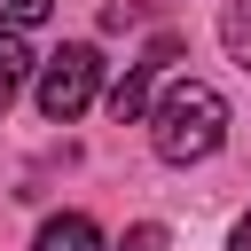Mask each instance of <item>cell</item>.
I'll use <instances>...</instances> for the list:
<instances>
[{"label": "cell", "mask_w": 251, "mask_h": 251, "mask_svg": "<svg viewBox=\"0 0 251 251\" xmlns=\"http://www.w3.org/2000/svg\"><path fill=\"white\" fill-rule=\"evenodd\" d=\"M157 157L165 165H204L220 141H227V94L204 86V78H180L165 102H157Z\"/></svg>", "instance_id": "obj_1"}, {"label": "cell", "mask_w": 251, "mask_h": 251, "mask_svg": "<svg viewBox=\"0 0 251 251\" xmlns=\"http://www.w3.org/2000/svg\"><path fill=\"white\" fill-rule=\"evenodd\" d=\"M94 86H102V55H94L86 39H71V47L47 55V71H39V118L71 126V118L94 102Z\"/></svg>", "instance_id": "obj_2"}, {"label": "cell", "mask_w": 251, "mask_h": 251, "mask_svg": "<svg viewBox=\"0 0 251 251\" xmlns=\"http://www.w3.org/2000/svg\"><path fill=\"white\" fill-rule=\"evenodd\" d=\"M173 63H180V31H157V47H149L118 86H110V118H118V126H126V118H141V110H149V86H157Z\"/></svg>", "instance_id": "obj_3"}, {"label": "cell", "mask_w": 251, "mask_h": 251, "mask_svg": "<svg viewBox=\"0 0 251 251\" xmlns=\"http://www.w3.org/2000/svg\"><path fill=\"white\" fill-rule=\"evenodd\" d=\"M31 251H102V235H94V220L86 212H55L47 227H39V243Z\"/></svg>", "instance_id": "obj_4"}, {"label": "cell", "mask_w": 251, "mask_h": 251, "mask_svg": "<svg viewBox=\"0 0 251 251\" xmlns=\"http://www.w3.org/2000/svg\"><path fill=\"white\" fill-rule=\"evenodd\" d=\"M24 78H31V55H24V39H16L8 24H0V110H8L16 94H24Z\"/></svg>", "instance_id": "obj_5"}, {"label": "cell", "mask_w": 251, "mask_h": 251, "mask_svg": "<svg viewBox=\"0 0 251 251\" xmlns=\"http://www.w3.org/2000/svg\"><path fill=\"white\" fill-rule=\"evenodd\" d=\"M220 39H227V55L251 71V0H227V16H220Z\"/></svg>", "instance_id": "obj_6"}, {"label": "cell", "mask_w": 251, "mask_h": 251, "mask_svg": "<svg viewBox=\"0 0 251 251\" xmlns=\"http://www.w3.org/2000/svg\"><path fill=\"white\" fill-rule=\"evenodd\" d=\"M55 16V0H0V24L8 31H24V24H47Z\"/></svg>", "instance_id": "obj_7"}, {"label": "cell", "mask_w": 251, "mask_h": 251, "mask_svg": "<svg viewBox=\"0 0 251 251\" xmlns=\"http://www.w3.org/2000/svg\"><path fill=\"white\" fill-rule=\"evenodd\" d=\"M118 251H165V227H157V220H141V227H126V235H118Z\"/></svg>", "instance_id": "obj_8"}, {"label": "cell", "mask_w": 251, "mask_h": 251, "mask_svg": "<svg viewBox=\"0 0 251 251\" xmlns=\"http://www.w3.org/2000/svg\"><path fill=\"white\" fill-rule=\"evenodd\" d=\"M141 16H149L141 0H110V8H102V24H110V31H126V24H141Z\"/></svg>", "instance_id": "obj_9"}, {"label": "cell", "mask_w": 251, "mask_h": 251, "mask_svg": "<svg viewBox=\"0 0 251 251\" xmlns=\"http://www.w3.org/2000/svg\"><path fill=\"white\" fill-rule=\"evenodd\" d=\"M235 251H251V212H243V220H235Z\"/></svg>", "instance_id": "obj_10"}]
</instances>
